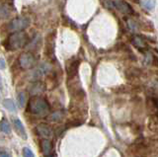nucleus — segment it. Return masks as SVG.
Returning <instances> with one entry per match:
<instances>
[{"label":"nucleus","instance_id":"nucleus-22","mask_svg":"<svg viewBox=\"0 0 158 157\" xmlns=\"http://www.w3.org/2000/svg\"><path fill=\"white\" fill-rule=\"evenodd\" d=\"M0 89H3V83H2V78L0 75Z\"/></svg>","mask_w":158,"mask_h":157},{"label":"nucleus","instance_id":"nucleus-9","mask_svg":"<svg viewBox=\"0 0 158 157\" xmlns=\"http://www.w3.org/2000/svg\"><path fill=\"white\" fill-rule=\"evenodd\" d=\"M78 67H79V61L74 60L71 61L70 63H68L66 66V72L68 77H74L78 72Z\"/></svg>","mask_w":158,"mask_h":157},{"label":"nucleus","instance_id":"nucleus-7","mask_svg":"<svg viewBox=\"0 0 158 157\" xmlns=\"http://www.w3.org/2000/svg\"><path fill=\"white\" fill-rule=\"evenodd\" d=\"M13 125H14L15 130H16L18 135L21 137V138L26 140L28 138V136H27V132H26V130H25V126L22 124V122L20 121L18 118H15V119L13 120Z\"/></svg>","mask_w":158,"mask_h":157},{"label":"nucleus","instance_id":"nucleus-19","mask_svg":"<svg viewBox=\"0 0 158 157\" xmlns=\"http://www.w3.org/2000/svg\"><path fill=\"white\" fill-rule=\"evenodd\" d=\"M23 156L24 157H35L33 151L28 148V147H24L23 148Z\"/></svg>","mask_w":158,"mask_h":157},{"label":"nucleus","instance_id":"nucleus-11","mask_svg":"<svg viewBox=\"0 0 158 157\" xmlns=\"http://www.w3.org/2000/svg\"><path fill=\"white\" fill-rule=\"evenodd\" d=\"M44 91V83L40 81L34 83V84L30 87V93H31L33 96H36L37 94H40V93H42Z\"/></svg>","mask_w":158,"mask_h":157},{"label":"nucleus","instance_id":"nucleus-12","mask_svg":"<svg viewBox=\"0 0 158 157\" xmlns=\"http://www.w3.org/2000/svg\"><path fill=\"white\" fill-rule=\"evenodd\" d=\"M49 69H51V66H49L48 64H46V63H43L42 65H40L36 70H35L34 72V76L37 77V78H40L42 77L43 75L47 74V73L49 71Z\"/></svg>","mask_w":158,"mask_h":157},{"label":"nucleus","instance_id":"nucleus-16","mask_svg":"<svg viewBox=\"0 0 158 157\" xmlns=\"http://www.w3.org/2000/svg\"><path fill=\"white\" fill-rule=\"evenodd\" d=\"M18 104L20 108H23L26 104V94H25V92H20L18 94Z\"/></svg>","mask_w":158,"mask_h":157},{"label":"nucleus","instance_id":"nucleus-21","mask_svg":"<svg viewBox=\"0 0 158 157\" xmlns=\"http://www.w3.org/2000/svg\"><path fill=\"white\" fill-rule=\"evenodd\" d=\"M0 68H1V69H4L5 68V61L3 58H0Z\"/></svg>","mask_w":158,"mask_h":157},{"label":"nucleus","instance_id":"nucleus-13","mask_svg":"<svg viewBox=\"0 0 158 157\" xmlns=\"http://www.w3.org/2000/svg\"><path fill=\"white\" fill-rule=\"evenodd\" d=\"M11 11H10V6L8 4H1L0 5V19H8Z\"/></svg>","mask_w":158,"mask_h":157},{"label":"nucleus","instance_id":"nucleus-3","mask_svg":"<svg viewBox=\"0 0 158 157\" xmlns=\"http://www.w3.org/2000/svg\"><path fill=\"white\" fill-rule=\"evenodd\" d=\"M30 24H31V20H30V18H28L27 16L16 17L10 22L9 30L13 33L24 32V30H26V29L30 26Z\"/></svg>","mask_w":158,"mask_h":157},{"label":"nucleus","instance_id":"nucleus-10","mask_svg":"<svg viewBox=\"0 0 158 157\" xmlns=\"http://www.w3.org/2000/svg\"><path fill=\"white\" fill-rule=\"evenodd\" d=\"M131 43H132L133 46L138 48V50H145V48H147V43L144 41V39L139 37V36L133 37L132 40H131Z\"/></svg>","mask_w":158,"mask_h":157},{"label":"nucleus","instance_id":"nucleus-18","mask_svg":"<svg viewBox=\"0 0 158 157\" xmlns=\"http://www.w3.org/2000/svg\"><path fill=\"white\" fill-rule=\"evenodd\" d=\"M61 119H62V115L60 114V112H56L51 117V121H52V122L61 121Z\"/></svg>","mask_w":158,"mask_h":157},{"label":"nucleus","instance_id":"nucleus-1","mask_svg":"<svg viewBox=\"0 0 158 157\" xmlns=\"http://www.w3.org/2000/svg\"><path fill=\"white\" fill-rule=\"evenodd\" d=\"M28 111L39 117H46L49 115L51 108L44 98L41 96H33L29 101Z\"/></svg>","mask_w":158,"mask_h":157},{"label":"nucleus","instance_id":"nucleus-17","mask_svg":"<svg viewBox=\"0 0 158 157\" xmlns=\"http://www.w3.org/2000/svg\"><path fill=\"white\" fill-rule=\"evenodd\" d=\"M141 5L147 10H151L154 7V1L153 0H141Z\"/></svg>","mask_w":158,"mask_h":157},{"label":"nucleus","instance_id":"nucleus-4","mask_svg":"<svg viewBox=\"0 0 158 157\" xmlns=\"http://www.w3.org/2000/svg\"><path fill=\"white\" fill-rule=\"evenodd\" d=\"M19 64L23 69H31L37 64V60L32 52H23L19 56Z\"/></svg>","mask_w":158,"mask_h":157},{"label":"nucleus","instance_id":"nucleus-20","mask_svg":"<svg viewBox=\"0 0 158 157\" xmlns=\"http://www.w3.org/2000/svg\"><path fill=\"white\" fill-rule=\"evenodd\" d=\"M0 157H12V156L5 151H0Z\"/></svg>","mask_w":158,"mask_h":157},{"label":"nucleus","instance_id":"nucleus-6","mask_svg":"<svg viewBox=\"0 0 158 157\" xmlns=\"http://www.w3.org/2000/svg\"><path fill=\"white\" fill-rule=\"evenodd\" d=\"M114 5H115V7L118 11L126 14V15H133V14H135V11H133L131 4H128L126 1H123V0H116V1L114 2Z\"/></svg>","mask_w":158,"mask_h":157},{"label":"nucleus","instance_id":"nucleus-14","mask_svg":"<svg viewBox=\"0 0 158 157\" xmlns=\"http://www.w3.org/2000/svg\"><path fill=\"white\" fill-rule=\"evenodd\" d=\"M0 130L6 134H11V126H10V124L5 118H3L1 122H0Z\"/></svg>","mask_w":158,"mask_h":157},{"label":"nucleus","instance_id":"nucleus-2","mask_svg":"<svg viewBox=\"0 0 158 157\" xmlns=\"http://www.w3.org/2000/svg\"><path fill=\"white\" fill-rule=\"evenodd\" d=\"M7 43V50L16 51L27 46V43H29V37L27 33L25 32H16L9 36Z\"/></svg>","mask_w":158,"mask_h":157},{"label":"nucleus","instance_id":"nucleus-15","mask_svg":"<svg viewBox=\"0 0 158 157\" xmlns=\"http://www.w3.org/2000/svg\"><path fill=\"white\" fill-rule=\"evenodd\" d=\"M3 106L6 108L9 112H15V111H16V106H15L13 100H11V99H5L3 101Z\"/></svg>","mask_w":158,"mask_h":157},{"label":"nucleus","instance_id":"nucleus-8","mask_svg":"<svg viewBox=\"0 0 158 157\" xmlns=\"http://www.w3.org/2000/svg\"><path fill=\"white\" fill-rule=\"evenodd\" d=\"M41 147L44 157L52 155V144L49 139H43L41 142Z\"/></svg>","mask_w":158,"mask_h":157},{"label":"nucleus","instance_id":"nucleus-5","mask_svg":"<svg viewBox=\"0 0 158 157\" xmlns=\"http://www.w3.org/2000/svg\"><path fill=\"white\" fill-rule=\"evenodd\" d=\"M36 131L38 135H40L43 139H51L53 136V130L51 126L47 124H40L36 127Z\"/></svg>","mask_w":158,"mask_h":157},{"label":"nucleus","instance_id":"nucleus-23","mask_svg":"<svg viewBox=\"0 0 158 157\" xmlns=\"http://www.w3.org/2000/svg\"><path fill=\"white\" fill-rule=\"evenodd\" d=\"M46 157H54V156H53V154H52V155H49V156H46Z\"/></svg>","mask_w":158,"mask_h":157}]
</instances>
